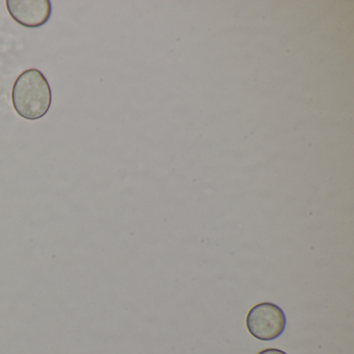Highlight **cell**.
Masks as SVG:
<instances>
[{"mask_svg":"<svg viewBox=\"0 0 354 354\" xmlns=\"http://www.w3.org/2000/svg\"><path fill=\"white\" fill-rule=\"evenodd\" d=\"M12 103L18 115L28 121L46 115L53 103V93L40 70L28 69L18 76L12 90Z\"/></svg>","mask_w":354,"mask_h":354,"instance_id":"obj_1","label":"cell"},{"mask_svg":"<svg viewBox=\"0 0 354 354\" xmlns=\"http://www.w3.org/2000/svg\"><path fill=\"white\" fill-rule=\"evenodd\" d=\"M287 324L285 313L277 304L262 302L250 308L246 327L252 337L261 341H272L283 333Z\"/></svg>","mask_w":354,"mask_h":354,"instance_id":"obj_2","label":"cell"},{"mask_svg":"<svg viewBox=\"0 0 354 354\" xmlns=\"http://www.w3.org/2000/svg\"><path fill=\"white\" fill-rule=\"evenodd\" d=\"M6 5L14 21L26 28H42L53 14L49 0H7Z\"/></svg>","mask_w":354,"mask_h":354,"instance_id":"obj_3","label":"cell"},{"mask_svg":"<svg viewBox=\"0 0 354 354\" xmlns=\"http://www.w3.org/2000/svg\"><path fill=\"white\" fill-rule=\"evenodd\" d=\"M258 354H287L286 352L281 351L279 349H274V348H270V349L262 350L259 352Z\"/></svg>","mask_w":354,"mask_h":354,"instance_id":"obj_4","label":"cell"}]
</instances>
